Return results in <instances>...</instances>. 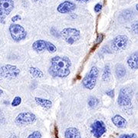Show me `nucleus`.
<instances>
[{"label":"nucleus","mask_w":138,"mask_h":138,"mask_svg":"<svg viewBox=\"0 0 138 138\" xmlns=\"http://www.w3.org/2000/svg\"><path fill=\"white\" fill-rule=\"evenodd\" d=\"M127 71L125 67L121 65V64H118L116 65L115 68V74L117 78H124L125 75H126Z\"/></svg>","instance_id":"17"},{"label":"nucleus","mask_w":138,"mask_h":138,"mask_svg":"<svg viewBox=\"0 0 138 138\" xmlns=\"http://www.w3.org/2000/svg\"><path fill=\"white\" fill-rule=\"evenodd\" d=\"M99 70L98 68L95 66H93L88 74H87L86 76L82 80V85L86 89L92 90L94 87L96 86L97 84V79L98 77Z\"/></svg>","instance_id":"2"},{"label":"nucleus","mask_w":138,"mask_h":138,"mask_svg":"<svg viewBox=\"0 0 138 138\" xmlns=\"http://www.w3.org/2000/svg\"><path fill=\"white\" fill-rule=\"evenodd\" d=\"M91 132L96 138H100L106 133V127L103 121H97L91 125Z\"/></svg>","instance_id":"11"},{"label":"nucleus","mask_w":138,"mask_h":138,"mask_svg":"<svg viewBox=\"0 0 138 138\" xmlns=\"http://www.w3.org/2000/svg\"><path fill=\"white\" fill-rule=\"evenodd\" d=\"M133 97V91L128 87H123L120 91L118 95L117 103L121 107L129 106L131 104Z\"/></svg>","instance_id":"8"},{"label":"nucleus","mask_w":138,"mask_h":138,"mask_svg":"<svg viewBox=\"0 0 138 138\" xmlns=\"http://www.w3.org/2000/svg\"><path fill=\"white\" fill-rule=\"evenodd\" d=\"M65 138H81L80 131L75 127H69L65 132Z\"/></svg>","instance_id":"14"},{"label":"nucleus","mask_w":138,"mask_h":138,"mask_svg":"<svg viewBox=\"0 0 138 138\" xmlns=\"http://www.w3.org/2000/svg\"><path fill=\"white\" fill-rule=\"evenodd\" d=\"M35 2H37V1H39V0H34Z\"/></svg>","instance_id":"30"},{"label":"nucleus","mask_w":138,"mask_h":138,"mask_svg":"<svg viewBox=\"0 0 138 138\" xmlns=\"http://www.w3.org/2000/svg\"><path fill=\"white\" fill-rule=\"evenodd\" d=\"M110 78V68L108 65H105L104 72L102 75V79L104 81H108Z\"/></svg>","instance_id":"19"},{"label":"nucleus","mask_w":138,"mask_h":138,"mask_svg":"<svg viewBox=\"0 0 138 138\" xmlns=\"http://www.w3.org/2000/svg\"><path fill=\"white\" fill-rule=\"evenodd\" d=\"M106 94H107V95H108L111 98H114V90H110L109 91H107Z\"/></svg>","instance_id":"26"},{"label":"nucleus","mask_w":138,"mask_h":138,"mask_svg":"<svg viewBox=\"0 0 138 138\" xmlns=\"http://www.w3.org/2000/svg\"><path fill=\"white\" fill-rule=\"evenodd\" d=\"M2 94H3V91H2V90H1V89H0V97L2 96Z\"/></svg>","instance_id":"29"},{"label":"nucleus","mask_w":138,"mask_h":138,"mask_svg":"<svg viewBox=\"0 0 138 138\" xmlns=\"http://www.w3.org/2000/svg\"><path fill=\"white\" fill-rule=\"evenodd\" d=\"M20 74V69L15 65H5L0 68V78L5 79H14Z\"/></svg>","instance_id":"4"},{"label":"nucleus","mask_w":138,"mask_h":138,"mask_svg":"<svg viewBox=\"0 0 138 138\" xmlns=\"http://www.w3.org/2000/svg\"><path fill=\"white\" fill-rule=\"evenodd\" d=\"M32 48L34 51L39 53H41L45 51H48L50 53H55L57 51V48L52 43L45 40H37L32 44Z\"/></svg>","instance_id":"5"},{"label":"nucleus","mask_w":138,"mask_h":138,"mask_svg":"<svg viewBox=\"0 0 138 138\" xmlns=\"http://www.w3.org/2000/svg\"><path fill=\"white\" fill-rule=\"evenodd\" d=\"M98 103H99L98 99L96 98V97H91L89 99V101H88V105L92 108H96V107L97 106V104H98Z\"/></svg>","instance_id":"20"},{"label":"nucleus","mask_w":138,"mask_h":138,"mask_svg":"<svg viewBox=\"0 0 138 138\" xmlns=\"http://www.w3.org/2000/svg\"><path fill=\"white\" fill-rule=\"evenodd\" d=\"M21 103H22V98L20 97H15L12 102V107H17Z\"/></svg>","instance_id":"21"},{"label":"nucleus","mask_w":138,"mask_h":138,"mask_svg":"<svg viewBox=\"0 0 138 138\" xmlns=\"http://www.w3.org/2000/svg\"><path fill=\"white\" fill-rule=\"evenodd\" d=\"M119 138H137V134H122L120 136Z\"/></svg>","instance_id":"23"},{"label":"nucleus","mask_w":138,"mask_h":138,"mask_svg":"<svg viewBox=\"0 0 138 138\" xmlns=\"http://www.w3.org/2000/svg\"><path fill=\"white\" fill-rule=\"evenodd\" d=\"M29 73L33 78H43L44 76L43 72L40 69L35 68V67H31L29 68Z\"/></svg>","instance_id":"18"},{"label":"nucleus","mask_w":138,"mask_h":138,"mask_svg":"<svg viewBox=\"0 0 138 138\" xmlns=\"http://www.w3.org/2000/svg\"><path fill=\"white\" fill-rule=\"evenodd\" d=\"M132 30L134 31V33H137V22H135L133 25H132Z\"/></svg>","instance_id":"27"},{"label":"nucleus","mask_w":138,"mask_h":138,"mask_svg":"<svg viewBox=\"0 0 138 138\" xmlns=\"http://www.w3.org/2000/svg\"><path fill=\"white\" fill-rule=\"evenodd\" d=\"M14 6L12 0H0V22L2 24L5 23V18L13 10Z\"/></svg>","instance_id":"7"},{"label":"nucleus","mask_w":138,"mask_h":138,"mask_svg":"<svg viewBox=\"0 0 138 138\" xmlns=\"http://www.w3.org/2000/svg\"><path fill=\"white\" fill-rule=\"evenodd\" d=\"M101 9H102V5L101 4H100V3H97L95 6V12H99L101 10Z\"/></svg>","instance_id":"24"},{"label":"nucleus","mask_w":138,"mask_h":138,"mask_svg":"<svg viewBox=\"0 0 138 138\" xmlns=\"http://www.w3.org/2000/svg\"><path fill=\"white\" fill-rule=\"evenodd\" d=\"M112 122L116 127H117L119 128L125 127L127 126V121L121 115H115L112 118Z\"/></svg>","instance_id":"15"},{"label":"nucleus","mask_w":138,"mask_h":138,"mask_svg":"<svg viewBox=\"0 0 138 138\" xmlns=\"http://www.w3.org/2000/svg\"><path fill=\"white\" fill-rule=\"evenodd\" d=\"M128 43V38L126 35H117L112 40L111 45L114 50L117 52L123 51L126 48Z\"/></svg>","instance_id":"10"},{"label":"nucleus","mask_w":138,"mask_h":138,"mask_svg":"<svg viewBox=\"0 0 138 138\" xmlns=\"http://www.w3.org/2000/svg\"><path fill=\"white\" fill-rule=\"evenodd\" d=\"M71 61L67 56H55L51 59L48 73L55 78H64L71 74Z\"/></svg>","instance_id":"1"},{"label":"nucleus","mask_w":138,"mask_h":138,"mask_svg":"<svg viewBox=\"0 0 138 138\" xmlns=\"http://www.w3.org/2000/svg\"><path fill=\"white\" fill-rule=\"evenodd\" d=\"M36 121V116L32 112H22L15 118V123L19 125L32 124Z\"/></svg>","instance_id":"9"},{"label":"nucleus","mask_w":138,"mask_h":138,"mask_svg":"<svg viewBox=\"0 0 138 138\" xmlns=\"http://www.w3.org/2000/svg\"><path fill=\"white\" fill-rule=\"evenodd\" d=\"M35 101L38 105L41 106V108H44L48 109L52 106V102L48 99H44L41 97H35Z\"/></svg>","instance_id":"16"},{"label":"nucleus","mask_w":138,"mask_h":138,"mask_svg":"<svg viewBox=\"0 0 138 138\" xmlns=\"http://www.w3.org/2000/svg\"><path fill=\"white\" fill-rule=\"evenodd\" d=\"M27 138H41V134L39 131H34L32 134H31Z\"/></svg>","instance_id":"22"},{"label":"nucleus","mask_w":138,"mask_h":138,"mask_svg":"<svg viewBox=\"0 0 138 138\" xmlns=\"http://www.w3.org/2000/svg\"><path fill=\"white\" fill-rule=\"evenodd\" d=\"M76 9V5L70 1H65L61 3L57 8V10L60 13H68L73 12Z\"/></svg>","instance_id":"12"},{"label":"nucleus","mask_w":138,"mask_h":138,"mask_svg":"<svg viewBox=\"0 0 138 138\" xmlns=\"http://www.w3.org/2000/svg\"><path fill=\"white\" fill-rule=\"evenodd\" d=\"M127 65L128 66L133 69V70H137L138 68V53L137 52H134L132 55H130L127 58Z\"/></svg>","instance_id":"13"},{"label":"nucleus","mask_w":138,"mask_h":138,"mask_svg":"<svg viewBox=\"0 0 138 138\" xmlns=\"http://www.w3.org/2000/svg\"><path fill=\"white\" fill-rule=\"evenodd\" d=\"M9 32L10 35L15 41L19 42L24 40L27 36V32L25 28L18 24H12L9 26Z\"/></svg>","instance_id":"6"},{"label":"nucleus","mask_w":138,"mask_h":138,"mask_svg":"<svg viewBox=\"0 0 138 138\" xmlns=\"http://www.w3.org/2000/svg\"><path fill=\"white\" fill-rule=\"evenodd\" d=\"M21 16L19 15H15V16H13L12 18V22H16V21H18V20H21Z\"/></svg>","instance_id":"25"},{"label":"nucleus","mask_w":138,"mask_h":138,"mask_svg":"<svg viewBox=\"0 0 138 138\" xmlns=\"http://www.w3.org/2000/svg\"><path fill=\"white\" fill-rule=\"evenodd\" d=\"M61 37L69 45H73L80 39L81 33L80 31L74 28H64L61 32Z\"/></svg>","instance_id":"3"},{"label":"nucleus","mask_w":138,"mask_h":138,"mask_svg":"<svg viewBox=\"0 0 138 138\" xmlns=\"http://www.w3.org/2000/svg\"><path fill=\"white\" fill-rule=\"evenodd\" d=\"M75 1L81 2H89L90 0H75Z\"/></svg>","instance_id":"28"}]
</instances>
